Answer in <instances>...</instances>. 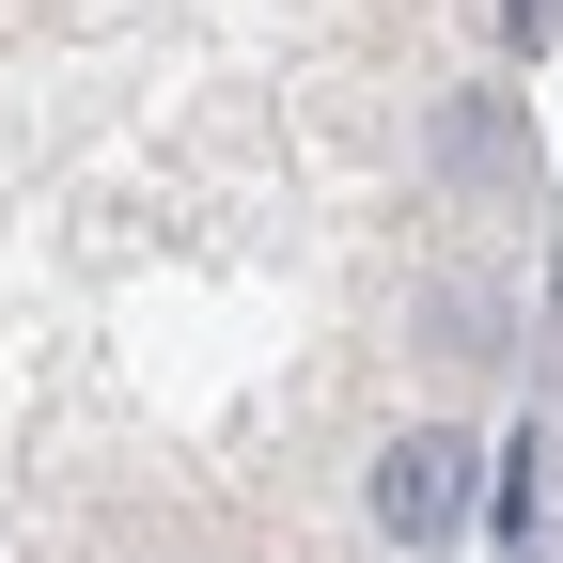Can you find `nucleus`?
Returning <instances> with one entry per match:
<instances>
[{
    "mask_svg": "<svg viewBox=\"0 0 563 563\" xmlns=\"http://www.w3.org/2000/svg\"><path fill=\"white\" fill-rule=\"evenodd\" d=\"M470 517V439H454V422H407V439L376 454V532L391 548H439Z\"/></svg>",
    "mask_w": 563,
    "mask_h": 563,
    "instance_id": "1",
    "label": "nucleus"
},
{
    "mask_svg": "<svg viewBox=\"0 0 563 563\" xmlns=\"http://www.w3.org/2000/svg\"><path fill=\"white\" fill-rule=\"evenodd\" d=\"M454 157H470V173H517V110L470 95V110H454Z\"/></svg>",
    "mask_w": 563,
    "mask_h": 563,
    "instance_id": "2",
    "label": "nucleus"
},
{
    "mask_svg": "<svg viewBox=\"0 0 563 563\" xmlns=\"http://www.w3.org/2000/svg\"><path fill=\"white\" fill-rule=\"evenodd\" d=\"M501 32H517V47H548V32H563V0H501Z\"/></svg>",
    "mask_w": 563,
    "mask_h": 563,
    "instance_id": "3",
    "label": "nucleus"
}]
</instances>
